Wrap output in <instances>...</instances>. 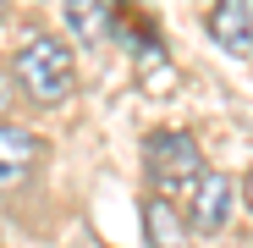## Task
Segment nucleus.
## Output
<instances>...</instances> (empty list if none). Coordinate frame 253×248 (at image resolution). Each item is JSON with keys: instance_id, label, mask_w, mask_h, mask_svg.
Listing matches in <instances>:
<instances>
[{"instance_id": "1", "label": "nucleus", "mask_w": 253, "mask_h": 248, "mask_svg": "<svg viewBox=\"0 0 253 248\" xmlns=\"http://www.w3.org/2000/svg\"><path fill=\"white\" fill-rule=\"evenodd\" d=\"M11 77H17V89H22L33 105H66L72 89H77V55H72L66 39L39 33V39H28V45L17 50Z\"/></svg>"}, {"instance_id": "2", "label": "nucleus", "mask_w": 253, "mask_h": 248, "mask_svg": "<svg viewBox=\"0 0 253 248\" xmlns=\"http://www.w3.org/2000/svg\"><path fill=\"white\" fill-rule=\"evenodd\" d=\"M143 160H149V177H154L160 198H182L204 177V154H198L193 133H149Z\"/></svg>"}, {"instance_id": "3", "label": "nucleus", "mask_w": 253, "mask_h": 248, "mask_svg": "<svg viewBox=\"0 0 253 248\" xmlns=\"http://www.w3.org/2000/svg\"><path fill=\"white\" fill-rule=\"evenodd\" d=\"M209 39L231 55V61H248L253 55V0H215L204 17Z\"/></svg>"}, {"instance_id": "4", "label": "nucleus", "mask_w": 253, "mask_h": 248, "mask_svg": "<svg viewBox=\"0 0 253 248\" xmlns=\"http://www.w3.org/2000/svg\"><path fill=\"white\" fill-rule=\"evenodd\" d=\"M226 221H231V182L220 171H204L198 188L187 193V226L204 232V237H215Z\"/></svg>"}, {"instance_id": "5", "label": "nucleus", "mask_w": 253, "mask_h": 248, "mask_svg": "<svg viewBox=\"0 0 253 248\" xmlns=\"http://www.w3.org/2000/svg\"><path fill=\"white\" fill-rule=\"evenodd\" d=\"M39 154H44V144H39L28 127L0 121V188H17L33 165H39Z\"/></svg>"}, {"instance_id": "6", "label": "nucleus", "mask_w": 253, "mask_h": 248, "mask_svg": "<svg viewBox=\"0 0 253 248\" xmlns=\"http://www.w3.org/2000/svg\"><path fill=\"white\" fill-rule=\"evenodd\" d=\"M143 237H149V248H193V232H187L182 210L160 193L143 198Z\"/></svg>"}, {"instance_id": "7", "label": "nucleus", "mask_w": 253, "mask_h": 248, "mask_svg": "<svg viewBox=\"0 0 253 248\" xmlns=\"http://www.w3.org/2000/svg\"><path fill=\"white\" fill-rule=\"evenodd\" d=\"M66 22L83 39H99L110 28V0H66Z\"/></svg>"}, {"instance_id": "8", "label": "nucleus", "mask_w": 253, "mask_h": 248, "mask_svg": "<svg viewBox=\"0 0 253 248\" xmlns=\"http://www.w3.org/2000/svg\"><path fill=\"white\" fill-rule=\"evenodd\" d=\"M6 105H11V99H6V77H0V110H6Z\"/></svg>"}, {"instance_id": "9", "label": "nucleus", "mask_w": 253, "mask_h": 248, "mask_svg": "<svg viewBox=\"0 0 253 248\" xmlns=\"http://www.w3.org/2000/svg\"><path fill=\"white\" fill-rule=\"evenodd\" d=\"M248 204H253V171H248Z\"/></svg>"}, {"instance_id": "10", "label": "nucleus", "mask_w": 253, "mask_h": 248, "mask_svg": "<svg viewBox=\"0 0 253 248\" xmlns=\"http://www.w3.org/2000/svg\"><path fill=\"white\" fill-rule=\"evenodd\" d=\"M0 17H6V0H0Z\"/></svg>"}]
</instances>
